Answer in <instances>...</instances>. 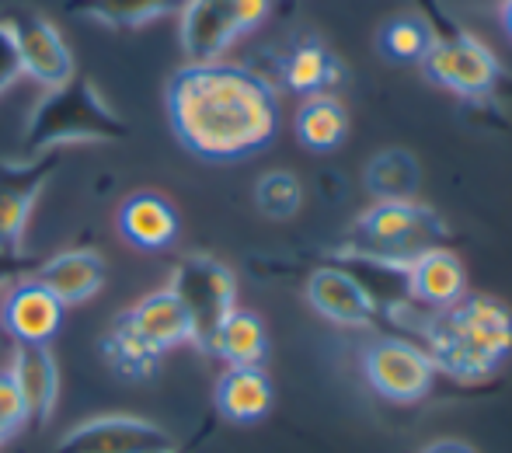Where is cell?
I'll use <instances>...</instances> for the list:
<instances>
[{"mask_svg": "<svg viewBox=\"0 0 512 453\" xmlns=\"http://www.w3.org/2000/svg\"><path fill=\"white\" fill-rule=\"evenodd\" d=\"M25 426H28V408L18 391V380H14L11 370H0V429H4V436L11 440V436Z\"/></svg>", "mask_w": 512, "mask_h": 453, "instance_id": "obj_28", "label": "cell"}, {"mask_svg": "<svg viewBox=\"0 0 512 453\" xmlns=\"http://www.w3.org/2000/svg\"><path fill=\"white\" fill-rule=\"evenodd\" d=\"M255 203L265 217L290 220L293 213L300 210V203H304V185H300L297 175H290V171H269V175L258 178Z\"/></svg>", "mask_w": 512, "mask_h": 453, "instance_id": "obj_27", "label": "cell"}, {"mask_svg": "<svg viewBox=\"0 0 512 453\" xmlns=\"http://www.w3.org/2000/svg\"><path fill=\"white\" fill-rule=\"evenodd\" d=\"M443 234V220L415 199H377L356 220L359 248L380 265H408L422 251L439 248Z\"/></svg>", "mask_w": 512, "mask_h": 453, "instance_id": "obj_4", "label": "cell"}, {"mask_svg": "<svg viewBox=\"0 0 512 453\" xmlns=\"http://www.w3.org/2000/svg\"><path fill=\"white\" fill-rule=\"evenodd\" d=\"M418 161L408 154V150H384L370 161L366 168V189L373 192L377 199H411L418 189Z\"/></svg>", "mask_w": 512, "mask_h": 453, "instance_id": "obj_25", "label": "cell"}, {"mask_svg": "<svg viewBox=\"0 0 512 453\" xmlns=\"http://www.w3.org/2000/svg\"><path fill=\"white\" fill-rule=\"evenodd\" d=\"M272 11V0H185L182 49L189 63H213L241 35L255 32Z\"/></svg>", "mask_w": 512, "mask_h": 453, "instance_id": "obj_5", "label": "cell"}, {"mask_svg": "<svg viewBox=\"0 0 512 453\" xmlns=\"http://www.w3.org/2000/svg\"><path fill=\"white\" fill-rule=\"evenodd\" d=\"M408 293L418 304L443 311V307L457 304L467 293V272L464 262L457 258V251L450 248H429L418 258H411L405 265Z\"/></svg>", "mask_w": 512, "mask_h": 453, "instance_id": "obj_17", "label": "cell"}, {"mask_svg": "<svg viewBox=\"0 0 512 453\" xmlns=\"http://www.w3.org/2000/svg\"><path fill=\"white\" fill-rule=\"evenodd\" d=\"M56 164H60L56 150L25 157V161H0V248L21 251L35 199L53 178Z\"/></svg>", "mask_w": 512, "mask_h": 453, "instance_id": "obj_9", "label": "cell"}, {"mask_svg": "<svg viewBox=\"0 0 512 453\" xmlns=\"http://www.w3.org/2000/svg\"><path fill=\"white\" fill-rule=\"evenodd\" d=\"M102 356L115 373H122V377H129V380L154 377L157 366H161V352L150 349V345L143 342L122 318H115L112 328L105 332Z\"/></svg>", "mask_w": 512, "mask_h": 453, "instance_id": "obj_23", "label": "cell"}, {"mask_svg": "<svg viewBox=\"0 0 512 453\" xmlns=\"http://www.w3.org/2000/svg\"><path fill=\"white\" fill-rule=\"evenodd\" d=\"M143 342L150 345L154 352H168V349H178V345H189L192 342V321H189V311L182 307V300L164 286V290L150 293V297L136 300L129 311L119 314Z\"/></svg>", "mask_w": 512, "mask_h": 453, "instance_id": "obj_15", "label": "cell"}, {"mask_svg": "<svg viewBox=\"0 0 512 453\" xmlns=\"http://www.w3.org/2000/svg\"><path fill=\"white\" fill-rule=\"evenodd\" d=\"M307 300L324 321L342 328H366L377 314L373 293L352 272L338 269V265H324V269L310 272Z\"/></svg>", "mask_w": 512, "mask_h": 453, "instance_id": "obj_13", "label": "cell"}, {"mask_svg": "<svg viewBox=\"0 0 512 453\" xmlns=\"http://www.w3.org/2000/svg\"><path fill=\"white\" fill-rule=\"evenodd\" d=\"M63 307H74L91 300L105 286V258L91 248H70L60 255L39 262L32 272Z\"/></svg>", "mask_w": 512, "mask_h": 453, "instance_id": "obj_16", "label": "cell"}, {"mask_svg": "<svg viewBox=\"0 0 512 453\" xmlns=\"http://www.w3.org/2000/svg\"><path fill=\"white\" fill-rule=\"evenodd\" d=\"M363 373L380 398L398 401V405L425 398L432 391V380H436V366H432L429 352L405 339L373 342L363 352Z\"/></svg>", "mask_w": 512, "mask_h": 453, "instance_id": "obj_8", "label": "cell"}, {"mask_svg": "<svg viewBox=\"0 0 512 453\" xmlns=\"http://www.w3.org/2000/svg\"><path fill=\"white\" fill-rule=\"evenodd\" d=\"M499 18H502V28H506V35L512 39V0H502V11H499Z\"/></svg>", "mask_w": 512, "mask_h": 453, "instance_id": "obj_33", "label": "cell"}, {"mask_svg": "<svg viewBox=\"0 0 512 453\" xmlns=\"http://www.w3.org/2000/svg\"><path fill=\"white\" fill-rule=\"evenodd\" d=\"M342 67L338 60L321 46V42H304L290 53V60L283 63V84L297 95H324L331 84H338Z\"/></svg>", "mask_w": 512, "mask_h": 453, "instance_id": "obj_22", "label": "cell"}, {"mask_svg": "<svg viewBox=\"0 0 512 453\" xmlns=\"http://www.w3.org/2000/svg\"><path fill=\"white\" fill-rule=\"evenodd\" d=\"M119 234L140 251H161L175 244L178 237V213L157 192H136L119 206Z\"/></svg>", "mask_w": 512, "mask_h": 453, "instance_id": "obj_19", "label": "cell"}, {"mask_svg": "<svg viewBox=\"0 0 512 453\" xmlns=\"http://www.w3.org/2000/svg\"><path fill=\"white\" fill-rule=\"evenodd\" d=\"M11 373L18 380L21 398H25L28 422L35 429H46L56 412V401H60V366H56V356L49 352V345L18 342L14 345Z\"/></svg>", "mask_w": 512, "mask_h": 453, "instance_id": "obj_14", "label": "cell"}, {"mask_svg": "<svg viewBox=\"0 0 512 453\" xmlns=\"http://www.w3.org/2000/svg\"><path fill=\"white\" fill-rule=\"evenodd\" d=\"M126 133L129 126L105 102L95 81L74 74L60 88H49L32 109L25 136H21V150L25 157H35L70 147V143H115L126 140Z\"/></svg>", "mask_w": 512, "mask_h": 453, "instance_id": "obj_3", "label": "cell"}, {"mask_svg": "<svg viewBox=\"0 0 512 453\" xmlns=\"http://www.w3.org/2000/svg\"><path fill=\"white\" fill-rule=\"evenodd\" d=\"M185 0H67V7L81 18L102 21L108 28H136L168 11H182Z\"/></svg>", "mask_w": 512, "mask_h": 453, "instance_id": "obj_24", "label": "cell"}, {"mask_svg": "<svg viewBox=\"0 0 512 453\" xmlns=\"http://www.w3.org/2000/svg\"><path fill=\"white\" fill-rule=\"evenodd\" d=\"M297 136L307 150L328 154V150L342 147L349 136V112L338 98L310 95L297 112Z\"/></svg>", "mask_w": 512, "mask_h": 453, "instance_id": "obj_21", "label": "cell"}, {"mask_svg": "<svg viewBox=\"0 0 512 453\" xmlns=\"http://www.w3.org/2000/svg\"><path fill=\"white\" fill-rule=\"evenodd\" d=\"M7 440V436H4V429H0V443H4Z\"/></svg>", "mask_w": 512, "mask_h": 453, "instance_id": "obj_34", "label": "cell"}, {"mask_svg": "<svg viewBox=\"0 0 512 453\" xmlns=\"http://www.w3.org/2000/svg\"><path fill=\"white\" fill-rule=\"evenodd\" d=\"M425 345L436 370L478 384L488 380L512 352V311L481 293H464L457 304L432 314Z\"/></svg>", "mask_w": 512, "mask_h": 453, "instance_id": "obj_2", "label": "cell"}, {"mask_svg": "<svg viewBox=\"0 0 512 453\" xmlns=\"http://www.w3.org/2000/svg\"><path fill=\"white\" fill-rule=\"evenodd\" d=\"M7 28L14 35V46H18L21 74H28L32 81H39L42 88H60L74 77V53L63 42L60 28L49 18L35 11L14 14L7 18Z\"/></svg>", "mask_w": 512, "mask_h": 453, "instance_id": "obj_11", "label": "cell"}, {"mask_svg": "<svg viewBox=\"0 0 512 453\" xmlns=\"http://www.w3.org/2000/svg\"><path fill=\"white\" fill-rule=\"evenodd\" d=\"M418 63L432 84L460 98L488 95L499 81V56L467 32H457L450 39H432V46Z\"/></svg>", "mask_w": 512, "mask_h": 453, "instance_id": "obj_7", "label": "cell"}, {"mask_svg": "<svg viewBox=\"0 0 512 453\" xmlns=\"http://www.w3.org/2000/svg\"><path fill=\"white\" fill-rule=\"evenodd\" d=\"M422 453H474V450L457 440H439V443H432V447H425Z\"/></svg>", "mask_w": 512, "mask_h": 453, "instance_id": "obj_31", "label": "cell"}, {"mask_svg": "<svg viewBox=\"0 0 512 453\" xmlns=\"http://www.w3.org/2000/svg\"><path fill=\"white\" fill-rule=\"evenodd\" d=\"M168 119L189 154L241 161L276 140L279 95L241 63H189L168 84Z\"/></svg>", "mask_w": 512, "mask_h": 453, "instance_id": "obj_1", "label": "cell"}, {"mask_svg": "<svg viewBox=\"0 0 512 453\" xmlns=\"http://www.w3.org/2000/svg\"><path fill=\"white\" fill-rule=\"evenodd\" d=\"M168 290L175 293L185 311H189L192 345L209 352V342H213L220 321L234 311V300H237L234 272L209 255H189L178 262Z\"/></svg>", "mask_w": 512, "mask_h": 453, "instance_id": "obj_6", "label": "cell"}, {"mask_svg": "<svg viewBox=\"0 0 512 453\" xmlns=\"http://www.w3.org/2000/svg\"><path fill=\"white\" fill-rule=\"evenodd\" d=\"M216 412L237 426L262 422L272 408V380L262 366H227L213 391Z\"/></svg>", "mask_w": 512, "mask_h": 453, "instance_id": "obj_18", "label": "cell"}, {"mask_svg": "<svg viewBox=\"0 0 512 453\" xmlns=\"http://www.w3.org/2000/svg\"><path fill=\"white\" fill-rule=\"evenodd\" d=\"M67 307L46 290L35 276H25L7 286V297L0 304V325L7 328L14 342L49 345L63 325Z\"/></svg>", "mask_w": 512, "mask_h": 453, "instance_id": "obj_12", "label": "cell"}, {"mask_svg": "<svg viewBox=\"0 0 512 453\" xmlns=\"http://www.w3.org/2000/svg\"><path fill=\"white\" fill-rule=\"evenodd\" d=\"M39 269V262L35 258H28L25 251H7L0 248V290L11 283H18V279L32 276V272Z\"/></svg>", "mask_w": 512, "mask_h": 453, "instance_id": "obj_30", "label": "cell"}, {"mask_svg": "<svg viewBox=\"0 0 512 453\" xmlns=\"http://www.w3.org/2000/svg\"><path fill=\"white\" fill-rule=\"evenodd\" d=\"M209 352L220 356L227 366H262L265 356H269V335H265L262 318L255 311L234 307L216 328Z\"/></svg>", "mask_w": 512, "mask_h": 453, "instance_id": "obj_20", "label": "cell"}, {"mask_svg": "<svg viewBox=\"0 0 512 453\" xmlns=\"http://www.w3.org/2000/svg\"><path fill=\"white\" fill-rule=\"evenodd\" d=\"M18 77H21L18 46H14V35H11V28H7V21H0V95H4Z\"/></svg>", "mask_w": 512, "mask_h": 453, "instance_id": "obj_29", "label": "cell"}, {"mask_svg": "<svg viewBox=\"0 0 512 453\" xmlns=\"http://www.w3.org/2000/svg\"><path fill=\"white\" fill-rule=\"evenodd\" d=\"M171 433L136 415H98L74 426L49 453H150L171 447Z\"/></svg>", "mask_w": 512, "mask_h": 453, "instance_id": "obj_10", "label": "cell"}, {"mask_svg": "<svg viewBox=\"0 0 512 453\" xmlns=\"http://www.w3.org/2000/svg\"><path fill=\"white\" fill-rule=\"evenodd\" d=\"M429 46H432L429 25L422 18H415V14H401V18L387 21L384 32H380V49L394 63H418Z\"/></svg>", "mask_w": 512, "mask_h": 453, "instance_id": "obj_26", "label": "cell"}, {"mask_svg": "<svg viewBox=\"0 0 512 453\" xmlns=\"http://www.w3.org/2000/svg\"><path fill=\"white\" fill-rule=\"evenodd\" d=\"M206 433H209V429H203V433H196L189 443H185V447H178V443H171V447H164V450H150V453H196V450H199V443H203V436H206Z\"/></svg>", "mask_w": 512, "mask_h": 453, "instance_id": "obj_32", "label": "cell"}]
</instances>
